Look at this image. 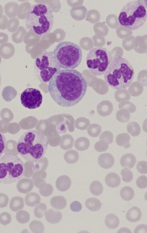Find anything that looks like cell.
<instances>
[{
  "label": "cell",
  "mask_w": 147,
  "mask_h": 233,
  "mask_svg": "<svg viewBox=\"0 0 147 233\" xmlns=\"http://www.w3.org/2000/svg\"><path fill=\"white\" fill-rule=\"evenodd\" d=\"M136 184L137 186L141 189L146 188L147 186V178L145 175L139 176L137 179Z\"/></svg>",
  "instance_id": "ab89813d"
},
{
  "label": "cell",
  "mask_w": 147,
  "mask_h": 233,
  "mask_svg": "<svg viewBox=\"0 0 147 233\" xmlns=\"http://www.w3.org/2000/svg\"><path fill=\"white\" fill-rule=\"evenodd\" d=\"M70 178L66 175L59 177L56 182V186L57 189L61 191H65L68 189L71 185Z\"/></svg>",
  "instance_id": "4fadbf2b"
},
{
  "label": "cell",
  "mask_w": 147,
  "mask_h": 233,
  "mask_svg": "<svg viewBox=\"0 0 147 233\" xmlns=\"http://www.w3.org/2000/svg\"><path fill=\"white\" fill-rule=\"evenodd\" d=\"M54 21L52 8L46 4L36 3L28 11L25 21L28 30L37 35H43L50 32Z\"/></svg>",
  "instance_id": "277c9868"
},
{
  "label": "cell",
  "mask_w": 147,
  "mask_h": 233,
  "mask_svg": "<svg viewBox=\"0 0 147 233\" xmlns=\"http://www.w3.org/2000/svg\"><path fill=\"white\" fill-rule=\"evenodd\" d=\"M142 216V213L140 209L136 206H134L127 211L126 217L128 221L135 222L140 219Z\"/></svg>",
  "instance_id": "9a60e30c"
},
{
  "label": "cell",
  "mask_w": 147,
  "mask_h": 233,
  "mask_svg": "<svg viewBox=\"0 0 147 233\" xmlns=\"http://www.w3.org/2000/svg\"><path fill=\"white\" fill-rule=\"evenodd\" d=\"M130 137L127 133H121L118 134L116 138V142L118 145L127 149L131 145L129 143Z\"/></svg>",
  "instance_id": "44dd1931"
},
{
  "label": "cell",
  "mask_w": 147,
  "mask_h": 233,
  "mask_svg": "<svg viewBox=\"0 0 147 233\" xmlns=\"http://www.w3.org/2000/svg\"><path fill=\"white\" fill-rule=\"evenodd\" d=\"M88 134L92 137L98 136L101 131V127L98 124H91L87 129Z\"/></svg>",
  "instance_id": "d6a6232c"
},
{
  "label": "cell",
  "mask_w": 147,
  "mask_h": 233,
  "mask_svg": "<svg viewBox=\"0 0 147 233\" xmlns=\"http://www.w3.org/2000/svg\"><path fill=\"white\" fill-rule=\"evenodd\" d=\"M1 83V74L0 73V86Z\"/></svg>",
  "instance_id": "7dc6e473"
},
{
  "label": "cell",
  "mask_w": 147,
  "mask_h": 233,
  "mask_svg": "<svg viewBox=\"0 0 147 233\" xmlns=\"http://www.w3.org/2000/svg\"><path fill=\"white\" fill-rule=\"evenodd\" d=\"M24 206V199L20 197H13L11 200L9 208L13 211L16 212L22 209Z\"/></svg>",
  "instance_id": "ffe728a7"
},
{
  "label": "cell",
  "mask_w": 147,
  "mask_h": 233,
  "mask_svg": "<svg viewBox=\"0 0 147 233\" xmlns=\"http://www.w3.org/2000/svg\"><path fill=\"white\" fill-rule=\"evenodd\" d=\"M38 188L40 194L45 197L50 196L52 193L53 190V187L52 185L46 182L40 184Z\"/></svg>",
  "instance_id": "f1b7e54d"
},
{
  "label": "cell",
  "mask_w": 147,
  "mask_h": 233,
  "mask_svg": "<svg viewBox=\"0 0 147 233\" xmlns=\"http://www.w3.org/2000/svg\"><path fill=\"white\" fill-rule=\"evenodd\" d=\"M91 192L94 195L98 196L101 195L103 191V187L99 181L96 180L93 181L90 186Z\"/></svg>",
  "instance_id": "f546056e"
},
{
  "label": "cell",
  "mask_w": 147,
  "mask_h": 233,
  "mask_svg": "<svg viewBox=\"0 0 147 233\" xmlns=\"http://www.w3.org/2000/svg\"><path fill=\"white\" fill-rule=\"evenodd\" d=\"M135 156L131 153H127L123 155L120 160V164L123 167L131 169L133 167L136 163Z\"/></svg>",
  "instance_id": "2e32d148"
},
{
  "label": "cell",
  "mask_w": 147,
  "mask_h": 233,
  "mask_svg": "<svg viewBox=\"0 0 147 233\" xmlns=\"http://www.w3.org/2000/svg\"><path fill=\"white\" fill-rule=\"evenodd\" d=\"M20 97L22 105L30 109L40 107L42 101L40 92L38 89L32 88H26L22 93Z\"/></svg>",
  "instance_id": "30bf717a"
},
{
  "label": "cell",
  "mask_w": 147,
  "mask_h": 233,
  "mask_svg": "<svg viewBox=\"0 0 147 233\" xmlns=\"http://www.w3.org/2000/svg\"><path fill=\"white\" fill-rule=\"evenodd\" d=\"M64 158L65 161L69 164H73L78 160L79 155L76 150H70L65 153Z\"/></svg>",
  "instance_id": "484cf974"
},
{
  "label": "cell",
  "mask_w": 147,
  "mask_h": 233,
  "mask_svg": "<svg viewBox=\"0 0 147 233\" xmlns=\"http://www.w3.org/2000/svg\"><path fill=\"white\" fill-rule=\"evenodd\" d=\"M127 128L128 132L133 136H138L141 132L140 126L135 122H129L127 125Z\"/></svg>",
  "instance_id": "83f0119b"
},
{
  "label": "cell",
  "mask_w": 147,
  "mask_h": 233,
  "mask_svg": "<svg viewBox=\"0 0 147 233\" xmlns=\"http://www.w3.org/2000/svg\"><path fill=\"white\" fill-rule=\"evenodd\" d=\"M24 162L16 155L9 153L0 158V183L8 184L19 181L24 176Z\"/></svg>",
  "instance_id": "52a82bcc"
},
{
  "label": "cell",
  "mask_w": 147,
  "mask_h": 233,
  "mask_svg": "<svg viewBox=\"0 0 147 233\" xmlns=\"http://www.w3.org/2000/svg\"><path fill=\"white\" fill-rule=\"evenodd\" d=\"M99 165L102 168L108 169L111 167L114 163V158L109 153H103L100 155L98 159Z\"/></svg>",
  "instance_id": "8fae6325"
},
{
  "label": "cell",
  "mask_w": 147,
  "mask_h": 233,
  "mask_svg": "<svg viewBox=\"0 0 147 233\" xmlns=\"http://www.w3.org/2000/svg\"><path fill=\"white\" fill-rule=\"evenodd\" d=\"M48 145L45 135L36 130H29L23 133L19 139L17 150L26 161L35 163L44 157Z\"/></svg>",
  "instance_id": "7a4b0ae2"
},
{
  "label": "cell",
  "mask_w": 147,
  "mask_h": 233,
  "mask_svg": "<svg viewBox=\"0 0 147 233\" xmlns=\"http://www.w3.org/2000/svg\"><path fill=\"white\" fill-rule=\"evenodd\" d=\"M9 201L8 197L7 195L3 193H0V208L6 207Z\"/></svg>",
  "instance_id": "7bdbcfd3"
},
{
  "label": "cell",
  "mask_w": 147,
  "mask_h": 233,
  "mask_svg": "<svg viewBox=\"0 0 147 233\" xmlns=\"http://www.w3.org/2000/svg\"><path fill=\"white\" fill-rule=\"evenodd\" d=\"M41 201L40 197L37 193L31 192L28 193L25 198V202L26 205L33 207L39 203Z\"/></svg>",
  "instance_id": "d6986e66"
},
{
  "label": "cell",
  "mask_w": 147,
  "mask_h": 233,
  "mask_svg": "<svg viewBox=\"0 0 147 233\" xmlns=\"http://www.w3.org/2000/svg\"><path fill=\"white\" fill-rule=\"evenodd\" d=\"M120 195L121 198L124 200L129 201L134 198V192L131 188L129 186H125L121 189Z\"/></svg>",
  "instance_id": "4316f807"
},
{
  "label": "cell",
  "mask_w": 147,
  "mask_h": 233,
  "mask_svg": "<svg viewBox=\"0 0 147 233\" xmlns=\"http://www.w3.org/2000/svg\"><path fill=\"white\" fill-rule=\"evenodd\" d=\"M105 223L106 226L110 229H114L117 228L119 225V221L118 217L114 214H108L105 219Z\"/></svg>",
  "instance_id": "7402d4cb"
},
{
  "label": "cell",
  "mask_w": 147,
  "mask_h": 233,
  "mask_svg": "<svg viewBox=\"0 0 147 233\" xmlns=\"http://www.w3.org/2000/svg\"><path fill=\"white\" fill-rule=\"evenodd\" d=\"M85 205L89 210L92 211H98L101 207V204L100 200L94 197L90 198L87 199Z\"/></svg>",
  "instance_id": "d4e9b609"
},
{
  "label": "cell",
  "mask_w": 147,
  "mask_h": 233,
  "mask_svg": "<svg viewBox=\"0 0 147 233\" xmlns=\"http://www.w3.org/2000/svg\"><path fill=\"white\" fill-rule=\"evenodd\" d=\"M74 141L73 138L70 135H64L61 137L60 147L64 150L70 149L73 147Z\"/></svg>",
  "instance_id": "603a6c76"
},
{
  "label": "cell",
  "mask_w": 147,
  "mask_h": 233,
  "mask_svg": "<svg viewBox=\"0 0 147 233\" xmlns=\"http://www.w3.org/2000/svg\"><path fill=\"white\" fill-rule=\"evenodd\" d=\"M90 124L89 121L88 120H86L78 123H76L75 126L78 129L84 130H86L87 128Z\"/></svg>",
  "instance_id": "b9f144b4"
},
{
  "label": "cell",
  "mask_w": 147,
  "mask_h": 233,
  "mask_svg": "<svg viewBox=\"0 0 147 233\" xmlns=\"http://www.w3.org/2000/svg\"><path fill=\"white\" fill-rule=\"evenodd\" d=\"M105 181L108 186L111 188H115L120 184L121 180L119 176L114 172H110L106 176Z\"/></svg>",
  "instance_id": "e0dca14e"
},
{
  "label": "cell",
  "mask_w": 147,
  "mask_h": 233,
  "mask_svg": "<svg viewBox=\"0 0 147 233\" xmlns=\"http://www.w3.org/2000/svg\"><path fill=\"white\" fill-rule=\"evenodd\" d=\"M46 174L45 172L35 174L32 177L34 186L38 188L40 184L46 182L44 180L46 178Z\"/></svg>",
  "instance_id": "836d02e7"
},
{
  "label": "cell",
  "mask_w": 147,
  "mask_h": 233,
  "mask_svg": "<svg viewBox=\"0 0 147 233\" xmlns=\"http://www.w3.org/2000/svg\"><path fill=\"white\" fill-rule=\"evenodd\" d=\"M94 147L95 149L98 152H103L108 149L109 144L106 141L100 140L95 143Z\"/></svg>",
  "instance_id": "8d00e7d4"
},
{
  "label": "cell",
  "mask_w": 147,
  "mask_h": 233,
  "mask_svg": "<svg viewBox=\"0 0 147 233\" xmlns=\"http://www.w3.org/2000/svg\"><path fill=\"white\" fill-rule=\"evenodd\" d=\"M16 217L18 222L23 224L26 223L29 221L30 216L28 212L21 209L17 213Z\"/></svg>",
  "instance_id": "1f68e13d"
},
{
  "label": "cell",
  "mask_w": 147,
  "mask_h": 233,
  "mask_svg": "<svg viewBox=\"0 0 147 233\" xmlns=\"http://www.w3.org/2000/svg\"><path fill=\"white\" fill-rule=\"evenodd\" d=\"M111 52L107 49L98 47L91 49L86 58V63L90 73L96 76L104 74L112 60Z\"/></svg>",
  "instance_id": "9c48e42d"
},
{
  "label": "cell",
  "mask_w": 147,
  "mask_h": 233,
  "mask_svg": "<svg viewBox=\"0 0 147 233\" xmlns=\"http://www.w3.org/2000/svg\"><path fill=\"white\" fill-rule=\"evenodd\" d=\"M147 17V10L144 5L138 0H134L128 2L123 7L118 20L122 26L134 30L143 25Z\"/></svg>",
  "instance_id": "5b68a950"
},
{
  "label": "cell",
  "mask_w": 147,
  "mask_h": 233,
  "mask_svg": "<svg viewBox=\"0 0 147 233\" xmlns=\"http://www.w3.org/2000/svg\"><path fill=\"white\" fill-rule=\"evenodd\" d=\"M50 204L52 207L57 209H62L66 206L67 202L65 199L61 196L53 197L50 200Z\"/></svg>",
  "instance_id": "ac0fdd59"
},
{
  "label": "cell",
  "mask_w": 147,
  "mask_h": 233,
  "mask_svg": "<svg viewBox=\"0 0 147 233\" xmlns=\"http://www.w3.org/2000/svg\"><path fill=\"white\" fill-rule=\"evenodd\" d=\"M87 84L82 74L73 69L60 70L49 82V92L59 105L70 107L79 102L87 90Z\"/></svg>",
  "instance_id": "6da1fadb"
},
{
  "label": "cell",
  "mask_w": 147,
  "mask_h": 233,
  "mask_svg": "<svg viewBox=\"0 0 147 233\" xmlns=\"http://www.w3.org/2000/svg\"><path fill=\"white\" fill-rule=\"evenodd\" d=\"M136 168L138 171L141 174L147 173V162L145 161L139 162L137 164Z\"/></svg>",
  "instance_id": "60d3db41"
},
{
  "label": "cell",
  "mask_w": 147,
  "mask_h": 233,
  "mask_svg": "<svg viewBox=\"0 0 147 233\" xmlns=\"http://www.w3.org/2000/svg\"><path fill=\"white\" fill-rule=\"evenodd\" d=\"M121 174L123 180L125 182H129L132 180L133 173L129 169L124 168L122 169L121 172Z\"/></svg>",
  "instance_id": "d590c367"
},
{
  "label": "cell",
  "mask_w": 147,
  "mask_h": 233,
  "mask_svg": "<svg viewBox=\"0 0 147 233\" xmlns=\"http://www.w3.org/2000/svg\"><path fill=\"white\" fill-rule=\"evenodd\" d=\"M11 219L10 215L7 212H3L0 214V223L3 225L9 224Z\"/></svg>",
  "instance_id": "f35d334b"
},
{
  "label": "cell",
  "mask_w": 147,
  "mask_h": 233,
  "mask_svg": "<svg viewBox=\"0 0 147 233\" xmlns=\"http://www.w3.org/2000/svg\"><path fill=\"white\" fill-rule=\"evenodd\" d=\"M53 56L57 65L64 69H73L80 64L82 59L81 47L73 42L59 43L54 49Z\"/></svg>",
  "instance_id": "8992f818"
},
{
  "label": "cell",
  "mask_w": 147,
  "mask_h": 233,
  "mask_svg": "<svg viewBox=\"0 0 147 233\" xmlns=\"http://www.w3.org/2000/svg\"><path fill=\"white\" fill-rule=\"evenodd\" d=\"M104 74L107 85L120 90L125 89L131 84L134 72L132 66L127 59L119 57L112 60Z\"/></svg>",
  "instance_id": "3957f363"
},
{
  "label": "cell",
  "mask_w": 147,
  "mask_h": 233,
  "mask_svg": "<svg viewBox=\"0 0 147 233\" xmlns=\"http://www.w3.org/2000/svg\"><path fill=\"white\" fill-rule=\"evenodd\" d=\"M6 139L4 135L0 133V157L3 153L6 146Z\"/></svg>",
  "instance_id": "ee69618b"
},
{
  "label": "cell",
  "mask_w": 147,
  "mask_h": 233,
  "mask_svg": "<svg viewBox=\"0 0 147 233\" xmlns=\"http://www.w3.org/2000/svg\"><path fill=\"white\" fill-rule=\"evenodd\" d=\"M147 226L146 225H140L135 228L134 233H147Z\"/></svg>",
  "instance_id": "bcb514c9"
},
{
  "label": "cell",
  "mask_w": 147,
  "mask_h": 233,
  "mask_svg": "<svg viewBox=\"0 0 147 233\" xmlns=\"http://www.w3.org/2000/svg\"><path fill=\"white\" fill-rule=\"evenodd\" d=\"M61 70L56 63L53 52L45 50L36 58L34 64L35 76L41 82L47 83Z\"/></svg>",
  "instance_id": "ba28073f"
},
{
  "label": "cell",
  "mask_w": 147,
  "mask_h": 233,
  "mask_svg": "<svg viewBox=\"0 0 147 233\" xmlns=\"http://www.w3.org/2000/svg\"><path fill=\"white\" fill-rule=\"evenodd\" d=\"M33 187V182L30 178L21 179L18 182L17 184L18 191L23 194H26L30 192Z\"/></svg>",
  "instance_id": "7c38bea8"
},
{
  "label": "cell",
  "mask_w": 147,
  "mask_h": 233,
  "mask_svg": "<svg viewBox=\"0 0 147 233\" xmlns=\"http://www.w3.org/2000/svg\"><path fill=\"white\" fill-rule=\"evenodd\" d=\"M45 214L47 220L53 224L59 222L62 217V214L60 211L53 209H50L46 211Z\"/></svg>",
  "instance_id": "5bb4252c"
},
{
  "label": "cell",
  "mask_w": 147,
  "mask_h": 233,
  "mask_svg": "<svg viewBox=\"0 0 147 233\" xmlns=\"http://www.w3.org/2000/svg\"><path fill=\"white\" fill-rule=\"evenodd\" d=\"M47 209L46 205L44 203H40L35 207L34 213L35 217L40 218L43 217Z\"/></svg>",
  "instance_id": "e575fe53"
},
{
  "label": "cell",
  "mask_w": 147,
  "mask_h": 233,
  "mask_svg": "<svg viewBox=\"0 0 147 233\" xmlns=\"http://www.w3.org/2000/svg\"><path fill=\"white\" fill-rule=\"evenodd\" d=\"M90 145V141L87 138L80 137L77 139L74 143V146L76 149L80 151L88 149Z\"/></svg>",
  "instance_id": "cb8c5ba5"
},
{
  "label": "cell",
  "mask_w": 147,
  "mask_h": 233,
  "mask_svg": "<svg viewBox=\"0 0 147 233\" xmlns=\"http://www.w3.org/2000/svg\"><path fill=\"white\" fill-rule=\"evenodd\" d=\"M82 205L81 203L77 201L72 202L70 205L71 210L74 212H79L82 209Z\"/></svg>",
  "instance_id": "f6af8a7d"
},
{
  "label": "cell",
  "mask_w": 147,
  "mask_h": 233,
  "mask_svg": "<svg viewBox=\"0 0 147 233\" xmlns=\"http://www.w3.org/2000/svg\"><path fill=\"white\" fill-rule=\"evenodd\" d=\"M113 136L112 133L109 131H106L102 132L99 137L100 140H103L107 141L108 144L112 143Z\"/></svg>",
  "instance_id": "74e56055"
},
{
  "label": "cell",
  "mask_w": 147,
  "mask_h": 233,
  "mask_svg": "<svg viewBox=\"0 0 147 233\" xmlns=\"http://www.w3.org/2000/svg\"><path fill=\"white\" fill-rule=\"evenodd\" d=\"M29 228L33 233H43L45 230L43 224L40 221L37 220L32 221L29 224Z\"/></svg>",
  "instance_id": "4dcf8cb0"
}]
</instances>
